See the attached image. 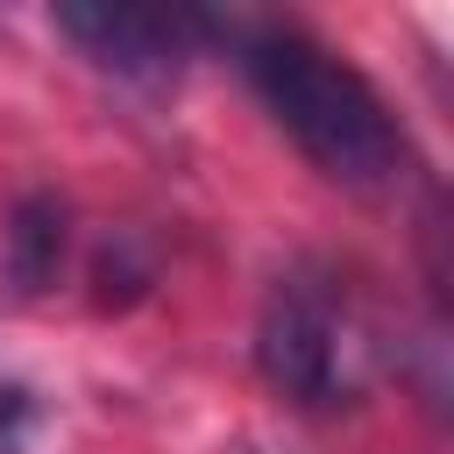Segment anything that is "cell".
Returning <instances> with one entry per match:
<instances>
[{
  "label": "cell",
  "instance_id": "obj_3",
  "mask_svg": "<svg viewBox=\"0 0 454 454\" xmlns=\"http://www.w3.org/2000/svg\"><path fill=\"white\" fill-rule=\"evenodd\" d=\"M99 71H121V78H170L177 57L213 35L220 21L206 14H163V7H114V0H71L50 14Z\"/></svg>",
  "mask_w": 454,
  "mask_h": 454
},
{
  "label": "cell",
  "instance_id": "obj_1",
  "mask_svg": "<svg viewBox=\"0 0 454 454\" xmlns=\"http://www.w3.org/2000/svg\"><path fill=\"white\" fill-rule=\"evenodd\" d=\"M241 71L255 85V99L284 121V135L340 184H383L404 163V135L383 114V99L369 92L362 71H348L340 57H326L312 35L291 28H262L241 43Z\"/></svg>",
  "mask_w": 454,
  "mask_h": 454
},
{
  "label": "cell",
  "instance_id": "obj_4",
  "mask_svg": "<svg viewBox=\"0 0 454 454\" xmlns=\"http://www.w3.org/2000/svg\"><path fill=\"white\" fill-rule=\"evenodd\" d=\"M64 241H71V213L57 192H21L14 213H7V277L21 298L50 291L57 270H64Z\"/></svg>",
  "mask_w": 454,
  "mask_h": 454
},
{
  "label": "cell",
  "instance_id": "obj_5",
  "mask_svg": "<svg viewBox=\"0 0 454 454\" xmlns=\"http://www.w3.org/2000/svg\"><path fill=\"white\" fill-rule=\"evenodd\" d=\"M28 426H35V397L21 383H0V454H21Z\"/></svg>",
  "mask_w": 454,
  "mask_h": 454
},
{
  "label": "cell",
  "instance_id": "obj_2",
  "mask_svg": "<svg viewBox=\"0 0 454 454\" xmlns=\"http://www.w3.org/2000/svg\"><path fill=\"white\" fill-rule=\"evenodd\" d=\"M255 369L291 404H333L348 390L340 383V305H333V284L319 270L277 277L262 326H255Z\"/></svg>",
  "mask_w": 454,
  "mask_h": 454
}]
</instances>
